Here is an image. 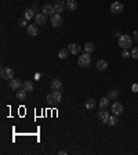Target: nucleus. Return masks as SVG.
Instances as JSON below:
<instances>
[{"label": "nucleus", "mask_w": 138, "mask_h": 155, "mask_svg": "<svg viewBox=\"0 0 138 155\" xmlns=\"http://www.w3.org/2000/svg\"><path fill=\"white\" fill-rule=\"evenodd\" d=\"M65 6H66V4H64V1H61V0L55 1V4H54V10H55V13H58V14L64 13V10H65Z\"/></svg>", "instance_id": "9d476101"}, {"label": "nucleus", "mask_w": 138, "mask_h": 155, "mask_svg": "<svg viewBox=\"0 0 138 155\" xmlns=\"http://www.w3.org/2000/svg\"><path fill=\"white\" fill-rule=\"evenodd\" d=\"M58 155H66V152H65V151H59Z\"/></svg>", "instance_id": "2f4dec72"}, {"label": "nucleus", "mask_w": 138, "mask_h": 155, "mask_svg": "<svg viewBox=\"0 0 138 155\" xmlns=\"http://www.w3.org/2000/svg\"><path fill=\"white\" fill-rule=\"evenodd\" d=\"M131 57L134 58V60H138V46L137 47H133V49H131Z\"/></svg>", "instance_id": "bb28decb"}, {"label": "nucleus", "mask_w": 138, "mask_h": 155, "mask_svg": "<svg viewBox=\"0 0 138 155\" xmlns=\"http://www.w3.org/2000/svg\"><path fill=\"white\" fill-rule=\"evenodd\" d=\"M94 43L93 42H87V43L84 44V47H83V53H87V54H91L93 51H94Z\"/></svg>", "instance_id": "2eb2a0df"}, {"label": "nucleus", "mask_w": 138, "mask_h": 155, "mask_svg": "<svg viewBox=\"0 0 138 155\" xmlns=\"http://www.w3.org/2000/svg\"><path fill=\"white\" fill-rule=\"evenodd\" d=\"M69 53H70V51H69V49H61V50H59V53H58V57L61 58V60H65V58L69 55Z\"/></svg>", "instance_id": "393cba45"}, {"label": "nucleus", "mask_w": 138, "mask_h": 155, "mask_svg": "<svg viewBox=\"0 0 138 155\" xmlns=\"http://www.w3.org/2000/svg\"><path fill=\"white\" fill-rule=\"evenodd\" d=\"M68 49H69V51H70V54H79L80 50H82L77 43H70L68 46Z\"/></svg>", "instance_id": "9b49d317"}, {"label": "nucleus", "mask_w": 138, "mask_h": 155, "mask_svg": "<svg viewBox=\"0 0 138 155\" xmlns=\"http://www.w3.org/2000/svg\"><path fill=\"white\" fill-rule=\"evenodd\" d=\"M123 4L120 3V1H113L111 4V11H112L113 14H120L122 11H123Z\"/></svg>", "instance_id": "423d86ee"}, {"label": "nucleus", "mask_w": 138, "mask_h": 155, "mask_svg": "<svg viewBox=\"0 0 138 155\" xmlns=\"http://www.w3.org/2000/svg\"><path fill=\"white\" fill-rule=\"evenodd\" d=\"M42 13H44L46 15H53L55 13L54 6H50V4H46L43 8H42Z\"/></svg>", "instance_id": "4468645a"}, {"label": "nucleus", "mask_w": 138, "mask_h": 155, "mask_svg": "<svg viewBox=\"0 0 138 155\" xmlns=\"http://www.w3.org/2000/svg\"><path fill=\"white\" fill-rule=\"evenodd\" d=\"M22 89L26 91H33V83L30 80H25L24 85H22Z\"/></svg>", "instance_id": "5701e85b"}, {"label": "nucleus", "mask_w": 138, "mask_h": 155, "mask_svg": "<svg viewBox=\"0 0 138 155\" xmlns=\"http://www.w3.org/2000/svg\"><path fill=\"white\" fill-rule=\"evenodd\" d=\"M109 103H111V100H109L108 97H102L101 100H99V103H98L99 108H101V109H106L109 107Z\"/></svg>", "instance_id": "f3484780"}, {"label": "nucleus", "mask_w": 138, "mask_h": 155, "mask_svg": "<svg viewBox=\"0 0 138 155\" xmlns=\"http://www.w3.org/2000/svg\"><path fill=\"white\" fill-rule=\"evenodd\" d=\"M108 61L106 60H98L97 61V69L98 71H105V69H108Z\"/></svg>", "instance_id": "f8f14e48"}, {"label": "nucleus", "mask_w": 138, "mask_h": 155, "mask_svg": "<svg viewBox=\"0 0 138 155\" xmlns=\"http://www.w3.org/2000/svg\"><path fill=\"white\" fill-rule=\"evenodd\" d=\"M130 53H128V50H123V53H122V57L123 58H127V57H130Z\"/></svg>", "instance_id": "cd10ccee"}, {"label": "nucleus", "mask_w": 138, "mask_h": 155, "mask_svg": "<svg viewBox=\"0 0 138 155\" xmlns=\"http://www.w3.org/2000/svg\"><path fill=\"white\" fill-rule=\"evenodd\" d=\"M26 21H28L26 18H22L21 21H19V26H26Z\"/></svg>", "instance_id": "c85d7f7f"}, {"label": "nucleus", "mask_w": 138, "mask_h": 155, "mask_svg": "<svg viewBox=\"0 0 138 155\" xmlns=\"http://www.w3.org/2000/svg\"><path fill=\"white\" fill-rule=\"evenodd\" d=\"M0 76H1V79H4V80H11L14 78V69L10 68V67H4V68H1Z\"/></svg>", "instance_id": "f03ea898"}, {"label": "nucleus", "mask_w": 138, "mask_h": 155, "mask_svg": "<svg viewBox=\"0 0 138 155\" xmlns=\"http://www.w3.org/2000/svg\"><path fill=\"white\" fill-rule=\"evenodd\" d=\"M62 22H64V19H62V15L58 14V13H54V14L51 15V25L55 26V28H58V26L62 25Z\"/></svg>", "instance_id": "20e7f679"}, {"label": "nucleus", "mask_w": 138, "mask_h": 155, "mask_svg": "<svg viewBox=\"0 0 138 155\" xmlns=\"http://www.w3.org/2000/svg\"><path fill=\"white\" fill-rule=\"evenodd\" d=\"M8 85H10V89H11V90L18 91L19 87H22V85H24V83H22L19 79H15V78H13V79L10 80V83H8Z\"/></svg>", "instance_id": "0eeeda50"}, {"label": "nucleus", "mask_w": 138, "mask_h": 155, "mask_svg": "<svg viewBox=\"0 0 138 155\" xmlns=\"http://www.w3.org/2000/svg\"><path fill=\"white\" fill-rule=\"evenodd\" d=\"M95 100H93V98H88V100H86V103H84V107H86V109H88V111H91V109L95 108Z\"/></svg>", "instance_id": "a211bd4d"}, {"label": "nucleus", "mask_w": 138, "mask_h": 155, "mask_svg": "<svg viewBox=\"0 0 138 155\" xmlns=\"http://www.w3.org/2000/svg\"><path fill=\"white\" fill-rule=\"evenodd\" d=\"M53 101L54 103H59V101L62 100V93H61V90H53Z\"/></svg>", "instance_id": "6ab92c4d"}, {"label": "nucleus", "mask_w": 138, "mask_h": 155, "mask_svg": "<svg viewBox=\"0 0 138 155\" xmlns=\"http://www.w3.org/2000/svg\"><path fill=\"white\" fill-rule=\"evenodd\" d=\"M117 123H119V119H117V115L109 116V119H108V125H109V126H116Z\"/></svg>", "instance_id": "b1692460"}, {"label": "nucleus", "mask_w": 138, "mask_h": 155, "mask_svg": "<svg viewBox=\"0 0 138 155\" xmlns=\"http://www.w3.org/2000/svg\"><path fill=\"white\" fill-rule=\"evenodd\" d=\"M35 22H36V25H39V26L46 25V22H47V15L44 14V13L36 14V17H35Z\"/></svg>", "instance_id": "39448f33"}, {"label": "nucleus", "mask_w": 138, "mask_h": 155, "mask_svg": "<svg viewBox=\"0 0 138 155\" xmlns=\"http://www.w3.org/2000/svg\"><path fill=\"white\" fill-rule=\"evenodd\" d=\"M51 89L53 90H61L62 89V82L59 79H54L51 82Z\"/></svg>", "instance_id": "aec40b11"}, {"label": "nucleus", "mask_w": 138, "mask_h": 155, "mask_svg": "<svg viewBox=\"0 0 138 155\" xmlns=\"http://www.w3.org/2000/svg\"><path fill=\"white\" fill-rule=\"evenodd\" d=\"M26 29H28V33H29V36L35 37L37 35V25H33V24H30V25L26 26Z\"/></svg>", "instance_id": "dca6fc26"}, {"label": "nucleus", "mask_w": 138, "mask_h": 155, "mask_svg": "<svg viewBox=\"0 0 138 155\" xmlns=\"http://www.w3.org/2000/svg\"><path fill=\"white\" fill-rule=\"evenodd\" d=\"M120 96V91L117 89H112V90L108 91V98L109 100H117Z\"/></svg>", "instance_id": "ddd939ff"}, {"label": "nucleus", "mask_w": 138, "mask_h": 155, "mask_svg": "<svg viewBox=\"0 0 138 155\" xmlns=\"http://www.w3.org/2000/svg\"><path fill=\"white\" fill-rule=\"evenodd\" d=\"M26 90H18L17 91V98L18 100H26Z\"/></svg>", "instance_id": "a878e982"}, {"label": "nucleus", "mask_w": 138, "mask_h": 155, "mask_svg": "<svg viewBox=\"0 0 138 155\" xmlns=\"http://www.w3.org/2000/svg\"><path fill=\"white\" fill-rule=\"evenodd\" d=\"M133 91H134V93H137V91H138V85H137V83L133 85Z\"/></svg>", "instance_id": "c756f323"}, {"label": "nucleus", "mask_w": 138, "mask_h": 155, "mask_svg": "<svg viewBox=\"0 0 138 155\" xmlns=\"http://www.w3.org/2000/svg\"><path fill=\"white\" fill-rule=\"evenodd\" d=\"M109 116H111V115H109V112L105 111V109H102V111L98 112V118H99V121H101L102 123H108Z\"/></svg>", "instance_id": "1a4fd4ad"}, {"label": "nucleus", "mask_w": 138, "mask_h": 155, "mask_svg": "<svg viewBox=\"0 0 138 155\" xmlns=\"http://www.w3.org/2000/svg\"><path fill=\"white\" fill-rule=\"evenodd\" d=\"M111 109H112L113 115H117V116H119L120 114L123 112V105L120 104L119 101H116V103H113V104H112V107H111Z\"/></svg>", "instance_id": "6e6552de"}, {"label": "nucleus", "mask_w": 138, "mask_h": 155, "mask_svg": "<svg viewBox=\"0 0 138 155\" xmlns=\"http://www.w3.org/2000/svg\"><path fill=\"white\" fill-rule=\"evenodd\" d=\"M131 44H133V39L130 35H122L119 37V47L123 50H130Z\"/></svg>", "instance_id": "f257e3e1"}, {"label": "nucleus", "mask_w": 138, "mask_h": 155, "mask_svg": "<svg viewBox=\"0 0 138 155\" xmlns=\"http://www.w3.org/2000/svg\"><path fill=\"white\" fill-rule=\"evenodd\" d=\"M66 7H68L69 10L75 11L77 8V1L76 0H66Z\"/></svg>", "instance_id": "4be33fe9"}, {"label": "nucleus", "mask_w": 138, "mask_h": 155, "mask_svg": "<svg viewBox=\"0 0 138 155\" xmlns=\"http://www.w3.org/2000/svg\"><path fill=\"white\" fill-rule=\"evenodd\" d=\"M79 67H82V68H87V67H90L91 64V55L87 54V53H83V55H80L79 57Z\"/></svg>", "instance_id": "7ed1b4c3"}, {"label": "nucleus", "mask_w": 138, "mask_h": 155, "mask_svg": "<svg viewBox=\"0 0 138 155\" xmlns=\"http://www.w3.org/2000/svg\"><path fill=\"white\" fill-rule=\"evenodd\" d=\"M36 17V14H35V10L33 8H28V10L25 11V15H24V18H26L28 21H30L32 18H35Z\"/></svg>", "instance_id": "412c9836"}, {"label": "nucleus", "mask_w": 138, "mask_h": 155, "mask_svg": "<svg viewBox=\"0 0 138 155\" xmlns=\"http://www.w3.org/2000/svg\"><path fill=\"white\" fill-rule=\"evenodd\" d=\"M47 100L50 101V103H53V94H51V93H50V94H48V96H47Z\"/></svg>", "instance_id": "7c9ffc66"}]
</instances>
